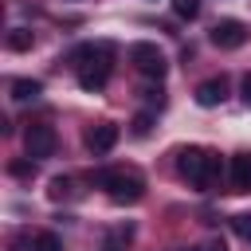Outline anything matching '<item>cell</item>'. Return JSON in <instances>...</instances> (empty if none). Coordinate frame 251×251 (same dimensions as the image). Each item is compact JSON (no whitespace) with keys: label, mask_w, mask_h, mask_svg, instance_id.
Instances as JSON below:
<instances>
[{"label":"cell","mask_w":251,"mask_h":251,"mask_svg":"<svg viewBox=\"0 0 251 251\" xmlns=\"http://www.w3.org/2000/svg\"><path fill=\"white\" fill-rule=\"evenodd\" d=\"M71 59L78 67V86L82 90H102L106 86L110 67H114V47L110 43H82Z\"/></svg>","instance_id":"1"},{"label":"cell","mask_w":251,"mask_h":251,"mask_svg":"<svg viewBox=\"0 0 251 251\" xmlns=\"http://www.w3.org/2000/svg\"><path fill=\"white\" fill-rule=\"evenodd\" d=\"M176 173L188 184H196V188H212V180L220 176V153H208L200 145H188V149L176 153Z\"/></svg>","instance_id":"2"},{"label":"cell","mask_w":251,"mask_h":251,"mask_svg":"<svg viewBox=\"0 0 251 251\" xmlns=\"http://www.w3.org/2000/svg\"><path fill=\"white\" fill-rule=\"evenodd\" d=\"M98 184L106 188V196L114 204H137L145 196V180L137 173H126V169H110V173H98Z\"/></svg>","instance_id":"3"},{"label":"cell","mask_w":251,"mask_h":251,"mask_svg":"<svg viewBox=\"0 0 251 251\" xmlns=\"http://www.w3.org/2000/svg\"><path fill=\"white\" fill-rule=\"evenodd\" d=\"M129 59H133V67L145 75V78H165V71H169V63H165V55H161V47L157 43H133L129 47Z\"/></svg>","instance_id":"4"},{"label":"cell","mask_w":251,"mask_h":251,"mask_svg":"<svg viewBox=\"0 0 251 251\" xmlns=\"http://www.w3.org/2000/svg\"><path fill=\"white\" fill-rule=\"evenodd\" d=\"M24 149H27V157H51L55 153V129L47 126V122H31L27 129H24Z\"/></svg>","instance_id":"5"},{"label":"cell","mask_w":251,"mask_h":251,"mask_svg":"<svg viewBox=\"0 0 251 251\" xmlns=\"http://www.w3.org/2000/svg\"><path fill=\"white\" fill-rule=\"evenodd\" d=\"M243 39H247V31H243V24H239V20H220V24L212 27V43H216V47H224V51L243 47Z\"/></svg>","instance_id":"6"},{"label":"cell","mask_w":251,"mask_h":251,"mask_svg":"<svg viewBox=\"0 0 251 251\" xmlns=\"http://www.w3.org/2000/svg\"><path fill=\"white\" fill-rule=\"evenodd\" d=\"M227 98V78L220 75V78H208V82H200L196 86V102L204 106V110H212V106H220Z\"/></svg>","instance_id":"7"},{"label":"cell","mask_w":251,"mask_h":251,"mask_svg":"<svg viewBox=\"0 0 251 251\" xmlns=\"http://www.w3.org/2000/svg\"><path fill=\"white\" fill-rule=\"evenodd\" d=\"M118 133H122V129H118L114 122H102V126H94V129L86 133V145H90L94 153H106V149L118 145Z\"/></svg>","instance_id":"8"},{"label":"cell","mask_w":251,"mask_h":251,"mask_svg":"<svg viewBox=\"0 0 251 251\" xmlns=\"http://www.w3.org/2000/svg\"><path fill=\"white\" fill-rule=\"evenodd\" d=\"M231 192H251V153L231 157Z\"/></svg>","instance_id":"9"},{"label":"cell","mask_w":251,"mask_h":251,"mask_svg":"<svg viewBox=\"0 0 251 251\" xmlns=\"http://www.w3.org/2000/svg\"><path fill=\"white\" fill-rule=\"evenodd\" d=\"M39 94H43V86H39L35 78H16V82H12V98H16V102H31V98H39Z\"/></svg>","instance_id":"10"},{"label":"cell","mask_w":251,"mask_h":251,"mask_svg":"<svg viewBox=\"0 0 251 251\" xmlns=\"http://www.w3.org/2000/svg\"><path fill=\"white\" fill-rule=\"evenodd\" d=\"M31 43H35V35H31L27 27H12V31H8V47H12V51H31Z\"/></svg>","instance_id":"11"},{"label":"cell","mask_w":251,"mask_h":251,"mask_svg":"<svg viewBox=\"0 0 251 251\" xmlns=\"http://www.w3.org/2000/svg\"><path fill=\"white\" fill-rule=\"evenodd\" d=\"M129 129H133V137H149V129H153V114H149V110H141V114L129 122Z\"/></svg>","instance_id":"12"},{"label":"cell","mask_w":251,"mask_h":251,"mask_svg":"<svg viewBox=\"0 0 251 251\" xmlns=\"http://www.w3.org/2000/svg\"><path fill=\"white\" fill-rule=\"evenodd\" d=\"M173 12L180 20H196L200 16V0H173Z\"/></svg>","instance_id":"13"},{"label":"cell","mask_w":251,"mask_h":251,"mask_svg":"<svg viewBox=\"0 0 251 251\" xmlns=\"http://www.w3.org/2000/svg\"><path fill=\"white\" fill-rule=\"evenodd\" d=\"M35 251H63V239L55 231H39L35 235Z\"/></svg>","instance_id":"14"},{"label":"cell","mask_w":251,"mask_h":251,"mask_svg":"<svg viewBox=\"0 0 251 251\" xmlns=\"http://www.w3.org/2000/svg\"><path fill=\"white\" fill-rule=\"evenodd\" d=\"M71 192H75V184H71L67 176H55V180H51V188H47V196H51V200H63V196H71Z\"/></svg>","instance_id":"15"},{"label":"cell","mask_w":251,"mask_h":251,"mask_svg":"<svg viewBox=\"0 0 251 251\" xmlns=\"http://www.w3.org/2000/svg\"><path fill=\"white\" fill-rule=\"evenodd\" d=\"M231 227H235V235H239L243 243H251V216H247V212H243V216H235V220H231Z\"/></svg>","instance_id":"16"},{"label":"cell","mask_w":251,"mask_h":251,"mask_svg":"<svg viewBox=\"0 0 251 251\" xmlns=\"http://www.w3.org/2000/svg\"><path fill=\"white\" fill-rule=\"evenodd\" d=\"M12 173H16V176H31L35 165H31V161H12Z\"/></svg>","instance_id":"17"},{"label":"cell","mask_w":251,"mask_h":251,"mask_svg":"<svg viewBox=\"0 0 251 251\" xmlns=\"http://www.w3.org/2000/svg\"><path fill=\"white\" fill-rule=\"evenodd\" d=\"M239 90H243V102H247V106H251V75H247V78H243V82H239Z\"/></svg>","instance_id":"18"}]
</instances>
